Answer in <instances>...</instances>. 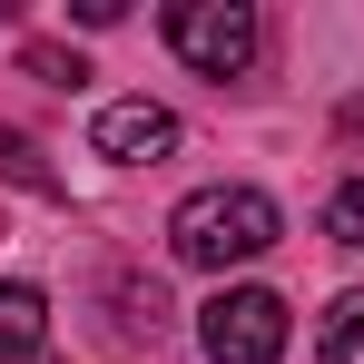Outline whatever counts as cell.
I'll return each mask as SVG.
<instances>
[{
  "label": "cell",
  "mask_w": 364,
  "mask_h": 364,
  "mask_svg": "<svg viewBox=\"0 0 364 364\" xmlns=\"http://www.w3.org/2000/svg\"><path fill=\"white\" fill-rule=\"evenodd\" d=\"M276 237H286V217H276L266 187H197V197H178V217H168L178 266H256Z\"/></svg>",
  "instance_id": "obj_1"
},
{
  "label": "cell",
  "mask_w": 364,
  "mask_h": 364,
  "mask_svg": "<svg viewBox=\"0 0 364 364\" xmlns=\"http://www.w3.org/2000/svg\"><path fill=\"white\" fill-rule=\"evenodd\" d=\"M168 50H178L197 79H246L256 50H266V20L246 0H178L168 10Z\"/></svg>",
  "instance_id": "obj_2"
},
{
  "label": "cell",
  "mask_w": 364,
  "mask_h": 364,
  "mask_svg": "<svg viewBox=\"0 0 364 364\" xmlns=\"http://www.w3.org/2000/svg\"><path fill=\"white\" fill-rule=\"evenodd\" d=\"M286 296L276 286H227V296L197 305V345H207V364H276L286 355Z\"/></svg>",
  "instance_id": "obj_3"
},
{
  "label": "cell",
  "mask_w": 364,
  "mask_h": 364,
  "mask_svg": "<svg viewBox=\"0 0 364 364\" xmlns=\"http://www.w3.org/2000/svg\"><path fill=\"white\" fill-rule=\"evenodd\" d=\"M89 138H99V158H119V168H148V158H168V148H178V119H168L158 99H109Z\"/></svg>",
  "instance_id": "obj_4"
},
{
  "label": "cell",
  "mask_w": 364,
  "mask_h": 364,
  "mask_svg": "<svg viewBox=\"0 0 364 364\" xmlns=\"http://www.w3.org/2000/svg\"><path fill=\"white\" fill-rule=\"evenodd\" d=\"M40 345H50V296L40 286H0V364L40 355Z\"/></svg>",
  "instance_id": "obj_5"
},
{
  "label": "cell",
  "mask_w": 364,
  "mask_h": 364,
  "mask_svg": "<svg viewBox=\"0 0 364 364\" xmlns=\"http://www.w3.org/2000/svg\"><path fill=\"white\" fill-rule=\"evenodd\" d=\"M315 364H364V286L325 305V325H315Z\"/></svg>",
  "instance_id": "obj_6"
},
{
  "label": "cell",
  "mask_w": 364,
  "mask_h": 364,
  "mask_svg": "<svg viewBox=\"0 0 364 364\" xmlns=\"http://www.w3.org/2000/svg\"><path fill=\"white\" fill-rule=\"evenodd\" d=\"M20 60H30V79H50V89H79V79H89V69H79V50H50V40H30Z\"/></svg>",
  "instance_id": "obj_7"
},
{
  "label": "cell",
  "mask_w": 364,
  "mask_h": 364,
  "mask_svg": "<svg viewBox=\"0 0 364 364\" xmlns=\"http://www.w3.org/2000/svg\"><path fill=\"white\" fill-rule=\"evenodd\" d=\"M325 237H335V246H364V187H335V197H325Z\"/></svg>",
  "instance_id": "obj_8"
}]
</instances>
